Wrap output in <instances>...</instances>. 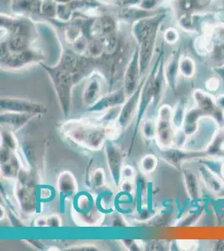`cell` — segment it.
<instances>
[{"label": "cell", "instance_id": "obj_1", "mask_svg": "<svg viewBox=\"0 0 224 251\" xmlns=\"http://www.w3.org/2000/svg\"><path fill=\"white\" fill-rule=\"evenodd\" d=\"M60 47V60L55 66H47L44 62L40 63V66L51 80L64 118L66 119L71 113L72 91L75 86L97 72H100L107 81L113 82L119 72V57L117 54L114 56L92 58L78 54L65 46Z\"/></svg>", "mask_w": 224, "mask_h": 251}, {"label": "cell", "instance_id": "obj_2", "mask_svg": "<svg viewBox=\"0 0 224 251\" xmlns=\"http://www.w3.org/2000/svg\"><path fill=\"white\" fill-rule=\"evenodd\" d=\"M38 23L31 18L1 13V69L20 71L47 59Z\"/></svg>", "mask_w": 224, "mask_h": 251}, {"label": "cell", "instance_id": "obj_3", "mask_svg": "<svg viewBox=\"0 0 224 251\" xmlns=\"http://www.w3.org/2000/svg\"><path fill=\"white\" fill-rule=\"evenodd\" d=\"M168 15V9H162L154 15L137 20L131 25V35L139 48L142 78L145 77L150 67L156 50L159 29Z\"/></svg>", "mask_w": 224, "mask_h": 251}, {"label": "cell", "instance_id": "obj_4", "mask_svg": "<svg viewBox=\"0 0 224 251\" xmlns=\"http://www.w3.org/2000/svg\"><path fill=\"white\" fill-rule=\"evenodd\" d=\"M197 54L213 68L224 66V21L207 24L193 41Z\"/></svg>", "mask_w": 224, "mask_h": 251}, {"label": "cell", "instance_id": "obj_5", "mask_svg": "<svg viewBox=\"0 0 224 251\" xmlns=\"http://www.w3.org/2000/svg\"><path fill=\"white\" fill-rule=\"evenodd\" d=\"M109 124L89 121L70 120L61 126V132L68 139L91 151L102 148L109 137Z\"/></svg>", "mask_w": 224, "mask_h": 251}, {"label": "cell", "instance_id": "obj_6", "mask_svg": "<svg viewBox=\"0 0 224 251\" xmlns=\"http://www.w3.org/2000/svg\"><path fill=\"white\" fill-rule=\"evenodd\" d=\"M170 5L177 25L187 33L191 18L194 15L223 10L219 0H173Z\"/></svg>", "mask_w": 224, "mask_h": 251}, {"label": "cell", "instance_id": "obj_7", "mask_svg": "<svg viewBox=\"0 0 224 251\" xmlns=\"http://www.w3.org/2000/svg\"><path fill=\"white\" fill-rule=\"evenodd\" d=\"M173 109L170 105L164 104L158 110L156 118V141L162 149L173 147L176 129L173 124Z\"/></svg>", "mask_w": 224, "mask_h": 251}, {"label": "cell", "instance_id": "obj_8", "mask_svg": "<svg viewBox=\"0 0 224 251\" xmlns=\"http://www.w3.org/2000/svg\"><path fill=\"white\" fill-rule=\"evenodd\" d=\"M17 183L15 187V196L20 208L27 214L34 213L36 210V194L34 186L32 183L31 176L28 173L21 171L17 177Z\"/></svg>", "mask_w": 224, "mask_h": 251}, {"label": "cell", "instance_id": "obj_9", "mask_svg": "<svg viewBox=\"0 0 224 251\" xmlns=\"http://www.w3.org/2000/svg\"><path fill=\"white\" fill-rule=\"evenodd\" d=\"M159 60H160V52L158 53L156 61L154 63L153 67L151 68L150 73L146 77L144 85H143V87H142V93H141V97H140L138 111H137V115H136V124H135V127H134L133 137H132V139H131V148H130L129 153L131 152V149H133L135 137H136V133H137L138 128H139L141 123H142V119L144 117L146 111H147L148 107H149L150 104L152 103V100H153L154 78H155V75H156V69H157V66H158Z\"/></svg>", "mask_w": 224, "mask_h": 251}, {"label": "cell", "instance_id": "obj_10", "mask_svg": "<svg viewBox=\"0 0 224 251\" xmlns=\"http://www.w3.org/2000/svg\"><path fill=\"white\" fill-rule=\"evenodd\" d=\"M193 97L201 117L211 118L219 127H224V111L217 105L216 97L207 91L196 89L193 91Z\"/></svg>", "mask_w": 224, "mask_h": 251}, {"label": "cell", "instance_id": "obj_11", "mask_svg": "<svg viewBox=\"0 0 224 251\" xmlns=\"http://www.w3.org/2000/svg\"><path fill=\"white\" fill-rule=\"evenodd\" d=\"M1 113L3 112H20L44 115L47 112L46 106L42 103L34 100L17 98V97H1L0 99Z\"/></svg>", "mask_w": 224, "mask_h": 251}, {"label": "cell", "instance_id": "obj_12", "mask_svg": "<svg viewBox=\"0 0 224 251\" xmlns=\"http://www.w3.org/2000/svg\"><path fill=\"white\" fill-rule=\"evenodd\" d=\"M123 77H124L123 78L124 80L123 88L125 89V93L129 97L136 92V89L138 88L142 80L141 69H140L139 48L137 46L135 47L131 60L128 63Z\"/></svg>", "mask_w": 224, "mask_h": 251}, {"label": "cell", "instance_id": "obj_13", "mask_svg": "<svg viewBox=\"0 0 224 251\" xmlns=\"http://www.w3.org/2000/svg\"><path fill=\"white\" fill-rule=\"evenodd\" d=\"M145 79L146 77L142 78L141 84L138 86V88L136 89V92L128 97L127 100H125V102L122 105V111L117 120V126L121 131H125V129L127 128L128 126L130 125L131 121L133 120L134 117H136L137 115L140 97H141Z\"/></svg>", "mask_w": 224, "mask_h": 251}, {"label": "cell", "instance_id": "obj_14", "mask_svg": "<svg viewBox=\"0 0 224 251\" xmlns=\"http://www.w3.org/2000/svg\"><path fill=\"white\" fill-rule=\"evenodd\" d=\"M162 158L171 166L175 169H179L183 163L190 160L201 158V157H208L206 151H185L182 149H161L160 151Z\"/></svg>", "mask_w": 224, "mask_h": 251}, {"label": "cell", "instance_id": "obj_15", "mask_svg": "<svg viewBox=\"0 0 224 251\" xmlns=\"http://www.w3.org/2000/svg\"><path fill=\"white\" fill-rule=\"evenodd\" d=\"M105 155L107 160L108 168L116 187H119L122 180V171L123 167V154L119 148L112 141L105 143Z\"/></svg>", "mask_w": 224, "mask_h": 251}, {"label": "cell", "instance_id": "obj_16", "mask_svg": "<svg viewBox=\"0 0 224 251\" xmlns=\"http://www.w3.org/2000/svg\"><path fill=\"white\" fill-rule=\"evenodd\" d=\"M103 78L105 76L99 72H95L89 77L82 93L83 102L85 106H93L102 97Z\"/></svg>", "mask_w": 224, "mask_h": 251}, {"label": "cell", "instance_id": "obj_17", "mask_svg": "<svg viewBox=\"0 0 224 251\" xmlns=\"http://www.w3.org/2000/svg\"><path fill=\"white\" fill-rule=\"evenodd\" d=\"M42 0H11L9 8L15 15L31 18L35 21L41 20Z\"/></svg>", "mask_w": 224, "mask_h": 251}, {"label": "cell", "instance_id": "obj_18", "mask_svg": "<svg viewBox=\"0 0 224 251\" xmlns=\"http://www.w3.org/2000/svg\"><path fill=\"white\" fill-rule=\"evenodd\" d=\"M127 95L125 89L121 88L117 91L110 92L100 98V100L95 104L93 106L89 107L88 111L91 112H99L113 108L116 106H122L125 100H127Z\"/></svg>", "mask_w": 224, "mask_h": 251}, {"label": "cell", "instance_id": "obj_19", "mask_svg": "<svg viewBox=\"0 0 224 251\" xmlns=\"http://www.w3.org/2000/svg\"><path fill=\"white\" fill-rule=\"evenodd\" d=\"M182 56L181 54V48L178 47L177 50H175L172 52L170 56L168 57L167 62H165L164 73L167 85L172 90L175 91L176 86V80L179 72V60Z\"/></svg>", "mask_w": 224, "mask_h": 251}, {"label": "cell", "instance_id": "obj_20", "mask_svg": "<svg viewBox=\"0 0 224 251\" xmlns=\"http://www.w3.org/2000/svg\"><path fill=\"white\" fill-rule=\"evenodd\" d=\"M38 115L32 113H20V112H3L0 116L1 125L8 126L13 131H19L27 125L30 121Z\"/></svg>", "mask_w": 224, "mask_h": 251}, {"label": "cell", "instance_id": "obj_21", "mask_svg": "<svg viewBox=\"0 0 224 251\" xmlns=\"http://www.w3.org/2000/svg\"><path fill=\"white\" fill-rule=\"evenodd\" d=\"M57 188L63 200L75 196L76 194L78 186L74 174L69 171L61 173L57 179Z\"/></svg>", "mask_w": 224, "mask_h": 251}, {"label": "cell", "instance_id": "obj_22", "mask_svg": "<svg viewBox=\"0 0 224 251\" xmlns=\"http://www.w3.org/2000/svg\"><path fill=\"white\" fill-rule=\"evenodd\" d=\"M199 171L201 180L208 190H210L213 194L217 195L224 194V183L223 180L219 178L217 174L211 171L209 168L204 166L201 167Z\"/></svg>", "mask_w": 224, "mask_h": 251}, {"label": "cell", "instance_id": "obj_23", "mask_svg": "<svg viewBox=\"0 0 224 251\" xmlns=\"http://www.w3.org/2000/svg\"><path fill=\"white\" fill-rule=\"evenodd\" d=\"M182 176L187 195L191 200H199L201 197V188L195 173L191 169H183Z\"/></svg>", "mask_w": 224, "mask_h": 251}, {"label": "cell", "instance_id": "obj_24", "mask_svg": "<svg viewBox=\"0 0 224 251\" xmlns=\"http://www.w3.org/2000/svg\"><path fill=\"white\" fill-rule=\"evenodd\" d=\"M201 118L202 117L196 106L188 109L182 124V131H184L188 137H192L198 131L199 121L201 120Z\"/></svg>", "mask_w": 224, "mask_h": 251}, {"label": "cell", "instance_id": "obj_25", "mask_svg": "<svg viewBox=\"0 0 224 251\" xmlns=\"http://www.w3.org/2000/svg\"><path fill=\"white\" fill-rule=\"evenodd\" d=\"M205 151L208 157H223L224 154V127H219L217 130Z\"/></svg>", "mask_w": 224, "mask_h": 251}, {"label": "cell", "instance_id": "obj_26", "mask_svg": "<svg viewBox=\"0 0 224 251\" xmlns=\"http://www.w3.org/2000/svg\"><path fill=\"white\" fill-rule=\"evenodd\" d=\"M20 171L21 169H20V161L14 154L13 155L11 159L1 164V174L6 178H9V179L17 178Z\"/></svg>", "mask_w": 224, "mask_h": 251}, {"label": "cell", "instance_id": "obj_27", "mask_svg": "<svg viewBox=\"0 0 224 251\" xmlns=\"http://www.w3.org/2000/svg\"><path fill=\"white\" fill-rule=\"evenodd\" d=\"M196 63L194 60L187 55H182L179 60L180 74L187 79H191L196 74Z\"/></svg>", "mask_w": 224, "mask_h": 251}, {"label": "cell", "instance_id": "obj_28", "mask_svg": "<svg viewBox=\"0 0 224 251\" xmlns=\"http://www.w3.org/2000/svg\"><path fill=\"white\" fill-rule=\"evenodd\" d=\"M58 3V0H42L40 20L47 22L49 20H55Z\"/></svg>", "mask_w": 224, "mask_h": 251}, {"label": "cell", "instance_id": "obj_29", "mask_svg": "<svg viewBox=\"0 0 224 251\" xmlns=\"http://www.w3.org/2000/svg\"><path fill=\"white\" fill-rule=\"evenodd\" d=\"M187 111L186 101L184 100H179V102L176 104L175 108L173 109V122L176 130L182 129Z\"/></svg>", "mask_w": 224, "mask_h": 251}, {"label": "cell", "instance_id": "obj_30", "mask_svg": "<svg viewBox=\"0 0 224 251\" xmlns=\"http://www.w3.org/2000/svg\"><path fill=\"white\" fill-rule=\"evenodd\" d=\"M1 146L10 149L13 151H16L18 148V142L14 133L10 130H4L1 131Z\"/></svg>", "mask_w": 224, "mask_h": 251}, {"label": "cell", "instance_id": "obj_31", "mask_svg": "<svg viewBox=\"0 0 224 251\" xmlns=\"http://www.w3.org/2000/svg\"><path fill=\"white\" fill-rule=\"evenodd\" d=\"M158 165V159L153 154H148L141 160V169L145 174H150Z\"/></svg>", "mask_w": 224, "mask_h": 251}, {"label": "cell", "instance_id": "obj_32", "mask_svg": "<svg viewBox=\"0 0 224 251\" xmlns=\"http://www.w3.org/2000/svg\"><path fill=\"white\" fill-rule=\"evenodd\" d=\"M156 120L153 118H147L142 123V134L148 139H153L156 137Z\"/></svg>", "mask_w": 224, "mask_h": 251}, {"label": "cell", "instance_id": "obj_33", "mask_svg": "<svg viewBox=\"0 0 224 251\" xmlns=\"http://www.w3.org/2000/svg\"><path fill=\"white\" fill-rule=\"evenodd\" d=\"M222 86H223V80L218 75H213L205 81L206 91L212 94L219 92Z\"/></svg>", "mask_w": 224, "mask_h": 251}, {"label": "cell", "instance_id": "obj_34", "mask_svg": "<svg viewBox=\"0 0 224 251\" xmlns=\"http://www.w3.org/2000/svg\"><path fill=\"white\" fill-rule=\"evenodd\" d=\"M163 40L168 45H174L179 40V33L174 27H169L163 32Z\"/></svg>", "mask_w": 224, "mask_h": 251}, {"label": "cell", "instance_id": "obj_35", "mask_svg": "<svg viewBox=\"0 0 224 251\" xmlns=\"http://www.w3.org/2000/svg\"><path fill=\"white\" fill-rule=\"evenodd\" d=\"M92 183L95 188H101L105 184V172L103 169H97L92 174Z\"/></svg>", "mask_w": 224, "mask_h": 251}, {"label": "cell", "instance_id": "obj_36", "mask_svg": "<svg viewBox=\"0 0 224 251\" xmlns=\"http://www.w3.org/2000/svg\"><path fill=\"white\" fill-rule=\"evenodd\" d=\"M188 137H189L185 133L184 131H182V129H177L175 137H174L173 148L182 149L184 147L185 144H186V143H187Z\"/></svg>", "mask_w": 224, "mask_h": 251}, {"label": "cell", "instance_id": "obj_37", "mask_svg": "<svg viewBox=\"0 0 224 251\" xmlns=\"http://www.w3.org/2000/svg\"><path fill=\"white\" fill-rule=\"evenodd\" d=\"M136 170L132 166L126 165L122 169V177L124 179L132 180L136 176Z\"/></svg>", "mask_w": 224, "mask_h": 251}, {"label": "cell", "instance_id": "obj_38", "mask_svg": "<svg viewBox=\"0 0 224 251\" xmlns=\"http://www.w3.org/2000/svg\"><path fill=\"white\" fill-rule=\"evenodd\" d=\"M62 226V221L59 215L53 214L47 219V227L50 228H60Z\"/></svg>", "mask_w": 224, "mask_h": 251}, {"label": "cell", "instance_id": "obj_39", "mask_svg": "<svg viewBox=\"0 0 224 251\" xmlns=\"http://www.w3.org/2000/svg\"><path fill=\"white\" fill-rule=\"evenodd\" d=\"M66 251H99V249H97V247L94 246H87V245H82V246H74L69 247L68 249H66Z\"/></svg>", "mask_w": 224, "mask_h": 251}, {"label": "cell", "instance_id": "obj_40", "mask_svg": "<svg viewBox=\"0 0 224 251\" xmlns=\"http://www.w3.org/2000/svg\"><path fill=\"white\" fill-rule=\"evenodd\" d=\"M132 180L124 179V181L121 183V188L122 190L125 193L131 194L134 190L133 183L131 182Z\"/></svg>", "mask_w": 224, "mask_h": 251}, {"label": "cell", "instance_id": "obj_41", "mask_svg": "<svg viewBox=\"0 0 224 251\" xmlns=\"http://www.w3.org/2000/svg\"><path fill=\"white\" fill-rule=\"evenodd\" d=\"M180 247L182 248V250L183 249V250H187V251H192V250H196L197 244L196 242L192 241V240H185L181 243Z\"/></svg>", "mask_w": 224, "mask_h": 251}, {"label": "cell", "instance_id": "obj_42", "mask_svg": "<svg viewBox=\"0 0 224 251\" xmlns=\"http://www.w3.org/2000/svg\"><path fill=\"white\" fill-rule=\"evenodd\" d=\"M123 243L125 244L130 251H139V246L136 245V241L131 240H123Z\"/></svg>", "mask_w": 224, "mask_h": 251}, {"label": "cell", "instance_id": "obj_43", "mask_svg": "<svg viewBox=\"0 0 224 251\" xmlns=\"http://www.w3.org/2000/svg\"><path fill=\"white\" fill-rule=\"evenodd\" d=\"M216 103L219 108L224 111V94L219 95L216 97Z\"/></svg>", "mask_w": 224, "mask_h": 251}, {"label": "cell", "instance_id": "obj_44", "mask_svg": "<svg viewBox=\"0 0 224 251\" xmlns=\"http://www.w3.org/2000/svg\"><path fill=\"white\" fill-rule=\"evenodd\" d=\"M35 226L37 227H47V220L45 218H39L35 221Z\"/></svg>", "mask_w": 224, "mask_h": 251}, {"label": "cell", "instance_id": "obj_45", "mask_svg": "<svg viewBox=\"0 0 224 251\" xmlns=\"http://www.w3.org/2000/svg\"><path fill=\"white\" fill-rule=\"evenodd\" d=\"M28 241H29V243H30L31 245H33V246L35 247V248L39 249V250H43V248H44V246H43L42 244H41L40 241H38V240H28Z\"/></svg>", "mask_w": 224, "mask_h": 251}, {"label": "cell", "instance_id": "obj_46", "mask_svg": "<svg viewBox=\"0 0 224 251\" xmlns=\"http://www.w3.org/2000/svg\"><path fill=\"white\" fill-rule=\"evenodd\" d=\"M221 173H222V175H223V176H224V163H222Z\"/></svg>", "mask_w": 224, "mask_h": 251}]
</instances>
